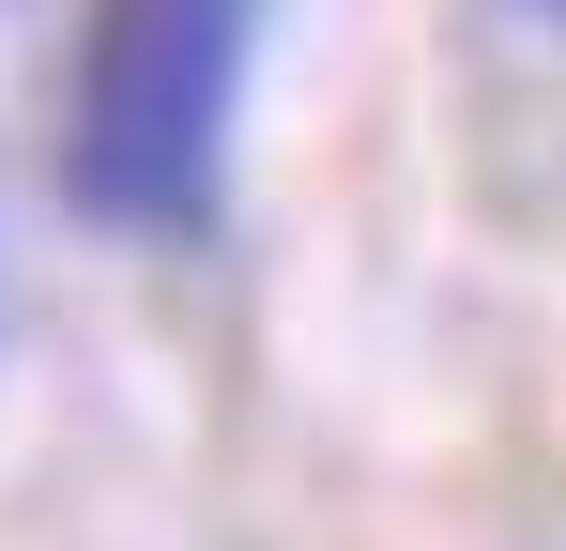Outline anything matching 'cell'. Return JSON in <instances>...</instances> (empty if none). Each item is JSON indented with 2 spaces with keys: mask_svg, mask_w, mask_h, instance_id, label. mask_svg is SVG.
<instances>
[{
  "mask_svg": "<svg viewBox=\"0 0 566 551\" xmlns=\"http://www.w3.org/2000/svg\"><path fill=\"white\" fill-rule=\"evenodd\" d=\"M245 62H261V0H107L77 46V123H62L77 215L93 230H199L230 184Z\"/></svg>",
  "mask_w": 566,
  "mask_h": 551,
  "instance_id": "1",
  "label": "cell"
},
{
  "mask_svg": "<svg viewBox=\"0 0 566 551\" xmlns=\"http://www.w3.org/2000/svg\"><path fill=\"white\" fill-rule=\"evenodd\" d=\"M521 15H566V0H521Z\"/></svg>",
  "mask_w": 566,
  "mask_h": 551,
  "instance_id": "2",
  "label": "cell"
}]
</instances>
